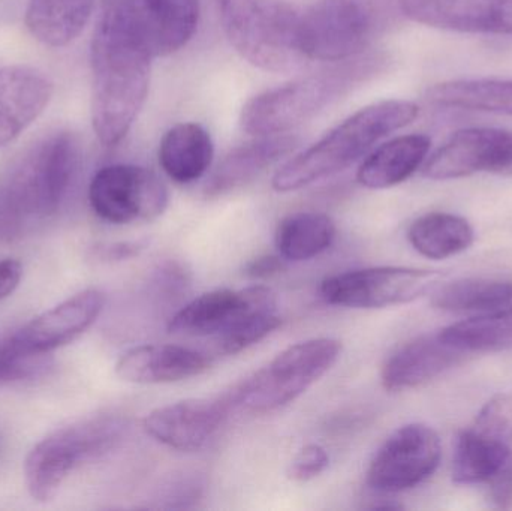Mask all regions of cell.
<instances>
[{"mask_svg": "<svg viewBox=\"0 0 512 511\" xmlns=\"http://www.w3.org/2000/svg\"><path fill=\"white\" fill-rule=\"evenodd\" d=\"M215 147L212 137L198 123H179L165 132L159 144V165L173 182H197L212 167Z\"/></svg>", "mask_w": 512, "mask_h": 511, "instance_id": "cell-24", "label": "cell"}, {"mask_svg": "<svg viewBox=\"0 0 512 511\" xmlns=\"http://www.w3.org/2000/svg\"><path fill=\"white\" fill-rule=\"evenodd\" d=\"M465 356L439 333L420 336L388 357L381 372L382 386L388 392L417 389L459 365Z\"/></svg>", "mask_w": 512, "mask_h": 511, "instance_id": "cell-21", "label": "cell"}, {"mask_svg": "<svg viewBox=\"0 0 512 511\" xmlns=\"http://www.w3.org/2000/svg\"><path fill=\"white\" fill-rule=\"evenodd\" d=\"M23 278V266L20 261L5 258L0 261V300L11 296Z\"/></svg>", "mask_w": 512, "mask_h": 511, "instance_id": "cell-36", "label": "cell"}, {"mask_svg": "<svg viewBox=\"0 0 512 511\" xmlns=\"http://www.w3.org/2000/svg\"><path fill=\"white\" fill-rule=\"evenodd\" d=\"M441 458L439 435L423 423H409L379 447L367 470V485L379 494L409 491L435 474Z\"/></svg>", "mask_w": 512, "mask_h": 511, "instance_id": "cell-11", "label": "cell"}, {"mask_svg": "<svg viewBox=\"0 0 512 511\" xmlns=\"http://www.w3.org/2000/svg\"><path fill=\"white\" fill-rule=\"evenodd\" d=\"M286 261L277 255H262L254 258L248 266L245 267V275L252 279H268L279 275L285 269Z\"/></svg>", "mask_w": 512, "mask_h": 511, "instance_id": "cell-35", "label": "cell"}, {"mask_svg": "<svg viewBox=\"0 0 512 511\" xmlns=\"http://www.w3.org/2000/svg\"><path fill=\"white\" fill-rule=\"evenodd\" d=\"M277 308L276 297L262 285L243 290L209 291L180 309L168 324L173 335L216 338L233 329L246 315L261 309Z\"/></svg>", "mask_w": 512, "mask_h": 511, "instance_id": "cell-14", "label": "cell"}, {"mask_svg": "<svg viewBox=\"0 0 512 511\" xmlns=\"http://www.w3.org/2000/svg\"><path fill=\"white\" fill-rule=\"evenodd\" d=\"M426 99L435 107L512 116V80L462 78L442 81L427 89Z\"/></svg>", "mask_w": 512, "mask_h": 511, "instance_id": "cell-26", "label": "cell"}, {"mask_svg": "<svg viewBox=\"0 0 512 511\" xmlns=\"http://www.w3.org/2000/svg\"><path fill=\"white\" fill-rule=\"evenodd\" d=\"M146 249L144 242H116L104 243L93 248V258L102 263H117L138 257Z\"/></svg>", "mask_w": 512, "mask_h": 511, "instance_id": "cell-34", "label": "cell"}, {"mask_svg": "<svg viewBox=\"0 0 512 511\" xmlns=\"http://www.w3.org/2000/svg\"><path fill=\"white\" fill-rule=\"evenodd\" d=\"M128 431L125 417L104 414L48 435L30 450L24 462L30 497L42 504L53 501L75 468L98 461L116 450Z\"/></svg>", "mask_w": 512, "mask_h": 511, "instance_id": "cell-5", "label": "cell"}, {"mask_svg": "<svg viewBox=\"0 0 512 511\" xmlns=\"http://www.w3.org/2000/svg\"><path fill=\"white\" fill-rule=\"evenodd\" d=\"M153 56L120 0H104L90 47L92 125L104 146L128 135L147 99Z\"/></svg>", "mask_w": 512, "mask_h": 511, "instance_id": "cell-1", "label": "cell"}, {"mask_svg": "<svg viewBox=\"0 0 512 511\" xmlns=\"http://www.w3.org/2000/svg\"><path fill=\"white\" fill-rule=\"evenodd\" d=\"M439 336L463 353H495L512 348V305L441 330Z\"/></svg>", "mask_w": 512, "mask_h": 511, "instance_id": "cell-30", "label": "cell"}, {"mask_svg": "<svg viewBox=\"0 0 512 511\" xmlns=\"http://www.w3.org/2000/svg\"><path fill=\"white\" fill-rule=\"evenodd\" d=\"M231 413L225 393L213 399H185L147 414L143 428L170 449L197 452L215 437Z\"/></svg>", "mask_w": 512, "mask_h": 511, "instance_id": "cell-15", "label": "cell"}, {"mask_svg": "<svg viewBox=\"0 0 512 511\" xmlns=\"http://www.w3.org/2000/svg\"><path fill=\"white\" fill-rule=\"evenodd\" d=\"M282 318L277 308L261 309L240 320L233 329L212 339V350L216 356H234L258 344L262 339L279 329Z\"/></svg>", "mask_w": 512, "mask_h": 511, "instance_id": "cell-31", "label": "cell"}, {"mask_svg": "<svg viewBox=\"0 0 512 511\" xmlns=\"http://www.w3.org/2000/svg\"><path fill=\"white\" fill-rule=\"evenodd\" d=\"M297 146L298 138L279 134L265 135L236 147L219 162L207 179L204 194L209 198L222 197L249 185Z\"/></svg>", "mask_w": 512, "mask_h": 511, "instance_id": "cell-22", "label": "cell"}, {"mask_svg": "<svg viewBox=\"0 0 512 511\" xmlns=\"http://www.w3.org/2000/svg\"><path fill=\"white\" fill-rule=\"evenodd\" d=\"M153 57L182 50L197 32L200 0H120Z\"/></svg>", "mask_w": 512, "mask_h": 511, "instance_id": "cell-18", "label": "cell"}, {"mask_svg": "<svg viewBox=\"0 0 512 511\" xmlns=\"http://www.w3.org/2000/svg\"><path fill=\"white\" fill-rule=\"evenodd\" d=\"M50 366L48 354L26 353L8 341L0 347V386L29 380Z\"/></svg>", "mask_w": 512, "mask_h": 511, "instance_id": "cell-32", "label": "cell"}, {"mask_svg": "<svg viewBox=\"0 0 512 511\" xmlns=\"http://www.w3.org/2000/svg\"><path fill=\"white\" fill-rule=\"evenodd\" d=\"M212 357L180 345H140L125 351L116 363V375L126 383L155 386L179 383L209 371Z\"/></svg>", "mask_w": 512, "mask_h": 511, "instance_id": "cell-20", "label": "cell"}, {"mask_svg": "<svg viewBox=\"0 0 512 511\" xmlns=\"http://www.w3.org/2000/svg\"><path fill=\"white\" fill-rule=\"evenodd\" d=\"M409 20L435 29L512 36V0H399Z\"/></svg>", "mask_w": 512, "mask_h": 511, "instance_id": "cell-16", "label": "cell"}, {"mask_svg": "<svg viewBox=\"0 0 512 511\" xmlns=\"http://www.w3.org/2000/svg\"><path fill=\"white\" fill-rule=\"evenodd\" d=\"M408 239L412 248L423 257L447 260L474 245L475 231L462 216L433 212L412 222Z\"/></svg>", "mask_w": 512, "mask_h": 511, "instance_id": "cell-28", "label": "cell"}, {"mask_svg": "<svg viewBox=\"0 0 512 511\" xmlns=\"http://www.w3.org/2000/svg\"><path fill=\"white\" fill-rule=\"evenodd\" d=\"M104 306L101 291H81L30 321L8 342L26 353L50 354L83 335L98 320Z\"/></svg>", "mask_w": 512, "mask_h": 511, "instance_id": "cell-17", "label": "cell"}, {"mask_svg": "<svg viewBox=\"0 0 512 511\" xmlns=\"http://www.w3.org/2000/svg\"><path fill=\"white\" fill-rule=\"evenodd\" d=\"M330 464L327 450L319 444H307L298 450L288 467V479L292 482L306 483L321 476Z\"/></svg>", "mask_w": 512, "mask_h": 511, "instance_id": "cell-33", "label": "cell"}, {"mask_svg": "<svg viewBox=\"0 0 512 511\" xmlns=\"http://www.w3.org/2000/svg\"><path fill=\"white\" fill-rule=\"evenodd\" d=\"M342 342L315 338L298 342L277 354L264 368L225 393L231 411L252 416L274 413L318 383L339 360Z\"/></svg>", "mask_w": 512, "mask_h": 511, "instance_id": "cell-6", "label": "cell"}, {"mask_svg": "<svg viewBox=\"0 0 512 511\" xmlns=\"http://www.w3.org/2000/svg\"><path fill=\"white\" fill-rule=\"evenodd\" d=\"M80 149L69 131L54 132L33 144L0 188L27 222L56 215L71 188Z\"/></svg>", "mask_w": 512, "mask_h": 511, "instance_id": "cell-8", "label": "cell"}, {"mask_svg": "<svg viewBox=\"0 0 512 511\" xmlns=\"http://www.w3.org/2000/svg\"><path fill=\"white\" fill-rule=\"evenodd\" d=\"M441 273L412 267H369L325 278V302L351 309H382L420 299L438 285Z\"/></svg>", "mask_w": 512, "mask_h": 511, "instance_id": "cell-9", "label": "cell"}, {"mask_svg": "<svg viewBox=\"0 0 512 511\" xmlns=\"http://www.w3.org/2000/svg\"><path fill=\"white\" fill-rule=\"evenodd\" d=\"M336 239V224L324 213L298 212L279 222L274 234L277 254L285 261H309L324 254Z\"/></svg>", "mask_w": 512, "mask_h": 511, "instance_id": "cell-27", "label": "cell"}, {"mask_svg": "<svg viewBox=\"0 0 512 511\" xmlns=\"http://www.w3.org/2000/svg\"><path fill=\"white\" fill-rule=\"evenodd\" d=\"M54 83L39 68H0V149L17 140L50 104Z\"/></svg>", "mask_w": 512, "mask_h": 511, "instance_id": "cell-19", "label": "cell"}, {"mask_svg": "<svg viewBox=\"0 0 512 511\" xmlns=\"http://www.w3.org/2000/svg\"><path fill=\"white\" fill-rule=\"evenodd\" d=\"M89 203L102 221L126 225L155 221L170 203L167 186L147 168L114 164L101 168L89 186Z\"/></svg>", "mask_w": 512, "mask_h": 511, "instance_id": "cell-10", "label": "cell"}, {"mask_svg": "<svg viewBox=\"0 0 512 511\" xmlns=\"http://www.w3.org/2000/svg\"><path fill=\"white\" fill-rule=\"evenodd\" d=\"M391 0H318L300 12L298 39L306 60L357 59L387 27Z\"/></svg>", "mask_w": 512, "mask_h": 511, "instance_id": "cell-7", "label": "cell"}, {"mask_svg": "<svg viewBox=\"0 0 512 511\" xmlns=\"http://www.w3.org/2000/svg\"><path fill=\"white\" fill-rule=\"evenodd\" d=\"M430 146L432 140L421 134L402 135L382 144L358 168V183L367 189L400 185L424 164Z\"/></svg>", "mask_w": 512, "mask_h": 511, "instance_id": "cell-23", "label": "cell"}, {"mask_svg": "<svg viewBox=\"0 0 512 511\" xmlns=\"http://www.w3.org/2000/svg\"><path fill=\"white\" fill-rule=\"evenodd\" d=\"M231 47L262 71L291 72L303 65L300 12L283 0H213Z\"/></svg>", "mask_w": 512, "mask_h": 511, "instance_id": "cell-3", "label": "cell"}, {"mask_svg": "<svg viewBox=\"0 0 512 511\" xmlns=\"http://www.w3.org/2000/svg\"><path fill=\"white\" fill-rule=\"evenodd\" d=\"M457 485H486L493 506L512 509V438L472 426L457 438L453 456Z\"/></svg>", "mask_w": 512, "mask_h": 511, "instance_id": "cell-13", "label": "cell"}, {"mask_svg": "<svg viewBox=\"0 0 512 511\" xmlns=\"http://www.w3.org/2000/svg\"><path fill=\"white\" fill-rule=\"evenodd\" d=\"M96 0H29L24 21L30 35L48 47H66L92 18Z\"/></svg>", "mask_w": 512, "mask_h": 511, "instance_id": "cell-25", "label": "cell"}, {"mask_svg": "<svg viewBox=\"0 0 512 511\" xmlns=\"http://www.w3.org/2000/svg\"><path fill=\"white\" fill-rule=\"evenodd\" d=\"M477 173L512 176V131L499 128H465L424 164L430 180H453Z\"/></svg>", "mask_w": 512, "mask_h": 511, "instance_id": "cell-12", "label": "cell"}, {"mask_svg": "<svg viewBox=\"0 0 512 511\" xmlns=\"http://www.w3.org/2000/svg\"><path fill=\"white\" fill-rule=\"evenodd\" d=\"M375 65L378 60L358 59L259 93L243 107L240 125L255 137L286 134L321 113L352 84L373 74Z\"/></svg>", "mask_w": 512, "mask_h": 511, "instance_id": "cell-4", "label": "cell"}, {"mask_svg": "<svg viewBox=\"0 0 512 511\" xmlns=\"http://www.w3.org/2000/svg\"><path fill=\"white\" fill-rule=\"evenodd\" d=\"M432 305L448 312L490 314L512 305V281L495 278L457 279L436 285Z\"/></svg>", "mask_w": 512, "mask_h": 511, "instance_id": "cell-29", "label": "cell"}, {"mask_svg": "<svg viewBox=\"0 0 512 511\" xmlns=\"http://www.w3.org/2000/svg\"><path fill=\"white\" fill-rule=\"evenodd\" d=\"M420 108L411 101H382L361 108L318 143L289 159L274 174V191L294 192L334 176L366 156L382 138L411 125Z\"/></svg>", "mask_w": 512, "mask_h": 511, "instance_id": "cell-2", "label": "cell"}]
</instances>
